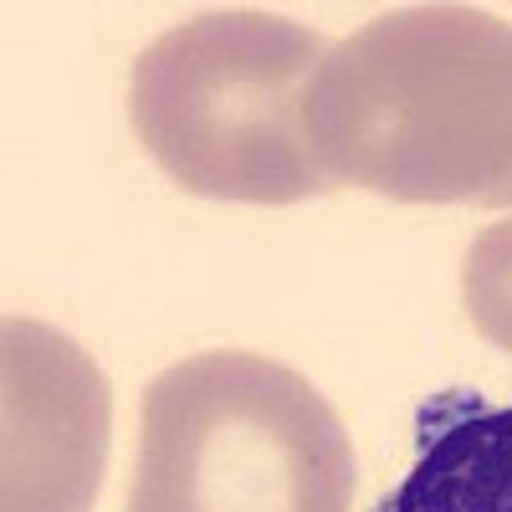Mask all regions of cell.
Instances as JSON below:
<instances>
[{"mask_svg":"<svg viewBox=\"0 0 512 512\" xmlns=\"http://www.w3.org/2000/svg\"><path fill=\"white\" fill-rule=\"evenodd\" d=\"M333 185L405 205H512V21L400 6L333 41L313 82Z\"/></svg>","mask_w":512,"mask_h":512,"instance_id":"1","label":"cell"},{"mask_svg":"<svg viewBox=\"0 0 512 512\" xmlns=\"http://www.w3.org/2000/svg\"><path fill=\"white\" fill-rule=\"evenodd\" d=\"M461 303L487 344L512 354V216L492 221L466 251Z\"/></svg>","mask_w":512,"mask_h":512,"instance_id":"6","label":"cell"},{"mask_svg":"<svg viewBox=\"0 0 512 512\" xmlns=\"http://www.w3.org/2000/svg\"><path fill=\"white\" fill-rule=\"evenodd\" d=\"M354 446L297 369L205 349L149 379L123 512H349Z\"/></svg>","mask_w":512,"mask_h":512,"instance_id":"3","label":"cell"},{"mask_svg":"<svg viewBox=\"0 0 512 512\" xmlns=\"http://www.w3.org/2000/svg\"><path fill=\"white\" fill-rule=\"evenodd\" d=\"M328 47L256 6L200 11L159 31L128 77L144 154L200 200L297 205L338 190L308 123Z\"/></svg>","mask_w":512,"mask_h":512,"instance_id":"2","label":"cell"},{"mask_svg":"<svg viewBox=\"0 0 512 512\" xmlns=\"http://www.w3.org/2000/svg\"><path fill=\"white\" fill-rule=\"evenodd\" d=\"M113 395L93 354L52 323L0 328V512H93Z\"/></svg>","mask_w":512,"mask_h":512,"instance_id":"4","label":"cell"},{"mask_svg":"<svg viewBox=\"0 0 512 512\" xmlns=\"http://www.w3.org/2000/svg\"><path fill=\"white\" fill-rule=\"evenodd\" d=\"M374 512H512V400L446 390L415 415V466Z\"/></svg>","mask_w":512,"mask_h":512,"instance_id":"5","label":"cell"}]
</instances>
